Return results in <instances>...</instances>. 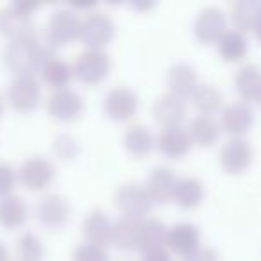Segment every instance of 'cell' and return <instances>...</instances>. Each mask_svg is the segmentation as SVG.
<instances>
[{"instance_id":"cell-1","label":"cell","mask_w":261,"mask_h":261,"mask_svg":"<svg viewBox=\"0 0 261 261\" xmlns=\"http://www.w3.org/2000/svg\"><path fill=\"white\" fill-rule=\"evenodd\" d=\"M48 56L50 54L43 48L36 34H29L9 41L4 50V63L16 75H34V72L41 70Z\"/></svg>"},{"instance_id":"cell-2","label":"cell","mask_w":261,"mask_h":261,"mask_svg":"<svg viewBox=\"0 0 261 261\" xmlns=\"http://www.w3.org/2000/svg\"><path fill=\"white\" fill-rule=\"evenodd\" d=\"M115 202L118 206V210L123 213V217L140 222L145 220L147 215L150 213L154 200L150 199L145 186L129 182V185H123L116 190Z\"/></svg>"},{"instance_id":"cell-3","label":"cell","mask_w":261,"mask_h":261,"mask_svg":"<svg viewBox=\"0 0 261 261\" xmlns=\"http://www.w3.org/2000/svg\"><path fill=\"white\" fill-rule=\"evenodd\" d=\"M109 70H111L109 54L106 50H93V48L81 52L73 65L75 77L88 86L102 83L109 75Z\"/></svg>"},{"instance_id":"cell-4","label":"cell","mask_w":261,"mask_h":261,"mask_svg":"<svg viewBox=\"0 0 261 261\" xmlns=\"http://www.w3.org/2000/svg\"><path fill=\"white\" fill-rule=\"evenodd\" d=\"M115 36V23L106 13H90L81 22L79 40L93 50H104V47Z\"/></svg>"},{"instance_id":"cell-5","label":"cell","mask_w":261,"mask_h":261,"mask_svg":"<svg viewBox=\"0 0 261 261\" xmlns=\"http://www.w3.org/2000/svg\"><path fill=\"white\" fill-rule=\"evenodd\" d=\"M81 22L83 20L77 16L75 11L70 8H61L52 13L50 22H48L47 38L52 47H65L79 38Z\"/></svg>"},{"instance_id":"cell-6","label":"cell","mask_w":261,"mask_h":261,"mask_svg":"<svg viewBox=\"0 0 261 261\" xmlns=\"http://www.w3.org/2000/svg\"><path fill=\"white\" fill-rule=\"evenodd\" d=\"M193 33L195 38L204 45H213L222 40L225 33H227V18L222 9L210 6L204 8L202 11L197 15L195 23H193Z\"/></svg>"},{"instance_id":"cell-7","label":"cell","mask_w":261,"mask_h":261,"mask_svg":"<svg viewBox=\"0 0 261 261\" xmlns=\"http://www.w3.org/2000/svg\"><path fill=\"white\" fill-rule=\"evenodd\" d=\"M56 177V167L48 158L33 156L22 163L18 170V181L27 190L40 192L45 190Z\"/></svg>"},{"instance_id":"cell-8","label":"cell","mask_w":261,"mask_h":261,"mask_svg":"<svg viewBox=\"0 0 261 261\" xmlns=\"http://www.w3.org/2000/svg\"><path fill=\"white\" fill-rule=\"evenodd\" d=\"M8 100L16 111H33L41 100V86L34 75H16L8 88Z\"/></svg>"},{"instance_id":"cell-9","label":"cell","mask_w":261,"mask_h":261,"mask_svg":"<svg viewBox=\"0 0 261 261\" xmlns=\"http://www.w3.org/2000/svg\"><path fill=\"white\" fill-rule=\"evenodd\" d=\"M36 218L43 227L50 231L65 227L70 218V206L59 193H47L36 204Z\"/></svg>"},{"instance_id":"cell-10","label":"cell","mask_w":261,"mask_h":261,"mask_svg":"<svg viewBox=\"0 0 261 261\" xmlns=\"http://www.w3.org/2000/svg\"><path fill=\"white\" fill-rule=\"evenodd\" d=\"M48 115L59 122H73L84 111V102L77 91L72 88H63L50 95L47 102Z\"/></svg>"},{"instance_id":"cell-11","label":"cell","mask_w":261,"mask_h":261,"mask_svg":"<svg viewBox=\"0 0 261 261\" xmlns=\"http://www.w3.org/2000/svg\"><path fill=\"white\" fill-rule=\"evenodd\" d=\"M252 161V147L243 138H231L220 149V167L231 175H238L249 168Z\"/></svg>"},{"instance_id":"cell-12","label":"cell","mask_w":261,"mask_h":261,"mask_svg":"<svg viewBox=\"0 0 261 261\" xmlns=\"http://www.w3.org/2000/svg\"><path fill=\"white\" fill-rule=\"evenodd\" d=\"M192 138H190L188 127L174 125V127H163L161 133L156 136V149L163 156L170 160H181L188 154L192 149Z\"/></svg>"},{"instance_id":"cell-13","label":"cell","mask_w":261,"mask_h":261,"mask_svg":"<svg viewBox=\"0 0 261 261\" xmlns=\"http://www.w3.org/2000/svg\"><path fill=\"white\" fill-rule=\"evenodd\" d=\"M104 109L109 118L116 122L129 120L138 111V95L127 86H116L106 95Z\"/></svg>"},{"instance_id":"cell-14","label":"cell","mask_w":261,"mask_h":261,"mask_svg":"<svg viewBox=\"0 0 261 261\" xmlns=\"http://www.w3.org/2000/svg\"><path fill=\"white\" fill-rule=\"evenodd\" d=\"M254 123V111L247 102H232L224 108L220 118L222 130L229 133L232 138H242Z\"/></svg>"},{"instance_id":"cell-15","label":"cell","mask_w":261,"mask_h":261,"mask_svg":"<svg viewBox=\"0 0 261 261\" xmlns=\"http://www.w3.org/2000/svg\"><path fill=\"white\" fill-rule=\"evenodd\" d=\"M167 247L172 252L186 257L197 249H200V231L195 224L179 222L174 227L168 229Z\"/></svg>"},{"instance_id":"cell-16","label":"cell","mask_w":261,"mask_h":261,"mask_svg":"<svg viewBox=\"0 0 261 261\" xmlns=\"http://www.w3.org/2000/svg\"><path fill=\"white\" fill-rule=\"evenodd\" d=\"M167 84L172 95L181 98L192 97L195 88L199 86V75L197 70L190 63H174L167 72Z\"/></svg>"},{"instance_id":"cell-17","label":"cell","mask_w":261,"mask_h":261,"mask_svg":"<svg viewBox=\"0 0 261 261\" xmlns=\"http://www.w3.org/2000/svg\"><path fill=\"white\" fill-rule=\"evenodd\" d=\"M152 115L158 123L163 127L181 125L182 120L186 118V102L185 98L172 95L170 91L156 98L152 106Z\"/></svg>"},{"instance_id":"cell-18","label":"cell","mask_w":261,"mask_h":261,"mask_svg":"<svg viewBox=\"0 0 261 261\" xmlns=\"http://www.w3.org/2000/svg\"><path fill=\"white\" fill-rule=\"evenodd\" d=\"M177 181L179 179L175 177L172 168L158 167L150 172L145 188L154 202L165 204L170 199H174V192H175V186H177Z\"/></svg>"},{"instance_id":"cell-19","label":"cell","mask_w":261,"mask_h":261,"mask_svg":"<svg viewBox=\"0 0 261 261\" xmlns=\"http://www.w3.org/2000/svg\"><path fill=\"white\" fill-rule=\"evenodd\" d=\"M168 227L158 218H145L140 222L138 229V250L143 254L161 250L167 247Z\"/></svg>"},{"instance_id":"cell-20","label":"cell","mask_w":261,"mask_h":261,"mask_svg":"<svg viewBox=\"0 0 261 261\" xmlns=\"http://www.w3.org/2000/svg\"><path fill=\"white\" fill-rule=\"evenodd\" d=\"M0 34L9 38V41L18 40V38L34 34L33 20L15 9V6H6L0 9Z\"/></svg>"},{"instance_id":"cell-21","label":"cell","mask_w":261,"mask_h":261,"mask_svg":"<svg viewBox=\"0 0 261 261\" xmlns=\"http://www.w3.org/2000/svg\"><path fill=\"white\" fill-rule=\"evenodd\" d=\"M83 232L86 236L88 243H95V245L106 247L111 243L113 236V222L109 217L100 210H93L86 215L83 222Z\"/></svg>"},{"instance_id":"cell-22","label":"cell","mask_w":261,"mask_h":261,"mask_svg":"<svg viewBox=\"0 0 261 261\" xmlns=\"http://www.w3.org/2000/svg\"><path fill=\"white\" fill-rule=\"evenodd\" d=\"M41 79L45 84H48L50 88H54L56 91L63 90L70 84V81L73 79V65H70L68 61L58 58V56H48L45 59L43 66L40 70Z\"/></svg>"},{"instance_id":"cell-23","label":"cell","mask_w":261,"mask_h":261,"mask_svg":"<svg viewBox=\"0 0 261 261\" xmlns=\"http://www.w3.org/2000/svg\"><path fill=\"white\" fill-rule=\"evenodd\" d=\"M234 88L238 91L242 102L257 100L261 93V68L257 65H243L234 75Z\"/></svg>"},{"instance_id":"cell-24","label":"cell","mask_w":261,"mask_h":261,"mask_svg":"<svg viewBox=\"0 0 261 261\" xmlns=\"http://www.w3.org/2000/svg\"><path fill=\"white\" fill-rule=\"evenodd\" d=\"M188 133H190V138H192V143H195V145H199V147H211L220 138L222 125L213 116L197 115L195 118L190 122Z\"/></svg>"},{"instance_id":"cell-25","label":"cell","mask_w":261,"mask_h":261,"mask_svg":"<svg viewBox=\"0 0 261 261\" xmlns=\"http://www.w3.org/2000/svg\"><path fill=\"white\" fill-rule=\"evenodd\" d=\"M231 22L234 31L245 34L256 31L261 22V2L259 0H238L231 9Z\"/></svg>"},{"instance_id":"cell-26","label":"cell","mask_w":261,"mask_h":261,"mask_svg":"<svg viewBox=\"0 0 261 261\" xmlns=\"http://www.w3.org/2000/svg\"><path fill=\"white\" fill-rule=\"evenodd\" d=\"M123 145L127 152L135 158H147L156 147V138H154L152 130L145 125H130L123 135Z\"/></svg>"},{"instance_id":"cell-27","label":"cell","mask_w":261,"mask_h":261,"mask_svg":"<svg viewBox=\"0 0 261 261\" xmlns=\"http://www.w3.org/2000/svg\"><path fill=\"white\" fill-rule=\"evenodd\" d=\"M192 104L200 115L213 116L224 106V93L211 83H200L192 93Z\"/></svg>"},{"instance_id":"cell-28","label":"cell","mask_w":261,"mask_h":261,"mask_svg":"<svg viewBox=\"0 0 261 261\" xmlns=\"http://www.w3.org/2000/svg\"><path fill=\"white\" fill-rule=\"evenodd\" d=\"M27 220V206L22 197L8 195L0 200V225L6 229H18Z\"/></svg>"},{"instance_id":"cell-29","label":"cell","mask_w":261,"mask_h":261,"mask_svg":"<svg viewBox=\"0 0 261 261\" xmlns=\"http://www.w3.org/2000/svg\"><path fill=\"white\" fill-rule=\"evenodd\" d=\"M217 48L225 63H238L247 56L249 43H247L245 34L238 33V31H227L217 43Z\"/></svg>"},{"instance_id":"cell-30","label":"cell","mask_w":261,"mask_h":261,"mask_svg":"<svg viewBox=\"0 0 261 261\" xmlns=\"http://www.w3.org/2000/svg\"><path fill=\"white\" fill-rule=\"evenodd\" d=\"M138 229L140 222L130 220V218H120L113 222V236L111 245L120 250H133L138 249Z\"/></svg>"},{"instance_id":"cell-31","label":"cell","mask_w":261,"mask_h":261,"mask_svg":"<svg viewBox=\"0 0 261 261\" xmlns=\"http://www.w3.org/2000/svg\"><path fill=\"white\" fill-rule=\"evenodd\" d=\"M204 199V186L197 177H182L177 181L174 192V200L177 206L185 210H193L197 207Z\"/></svg>"},{"instance_id":"cell-32","label":"cell","mask_w":261,"mask_h":261,"mask_svg":"<svg viewBox=\"0 0 261 261\" xmlns=\"http://www.w3.org/2000/svg\"><path fill=\"white\" fill-rule=\"evenodd\" d=\"M20 261H41L45 256V245L34 232H23L18 238Z\"/></svg>"},{"instance_id":"cell-33","label":"cell","mask_w":261,"mask_h":261,"mask_svg":"<svg viewBox=\"0 0 261 261\" xmlns=\"http://www.w3.org/2000/svg\"><path fill=\"white\" fill-rule=\"evenodd\" d=\"M73 261H109V254L106 247L95 245V243H81L73 249Z\"/></svg>"},{"instance_id":"cell-34","label":"cell","mask_w":261,"mask_h":261,"mask_svg":"<svg viewBox=\"0 0 261 261\" xmlns=\"http://www.w3.org/2000/svg\"><path fill=\"white\" fill-rule=\"evenodd\" d=\"M16 182H18V172L9 163H0V197L4 199L8 195H13Z\"/></svg>"},{"instance_id":"cell-35","label":"cell","mask_w":261,"mask_h":261,"mask_svg":"<svg viewBox=\"0 0 261 261\" xmlns=\"http://www.w3.org/2000/svg\"><path fill=\"white\" fill-rule=\"evenodd\" d=\"M54 150L63 160H70L77 154V145L70 136H61L58 142H54Z\"/></svg>"},{"instance_id":"cell-36","label":"cell","mask_w":261,"mask_h":261,"mask_svg":"<svg viewBox=\"0 0 261 261\" xmlns=\"http://www.w3.org/2000/svg\"><path fill=\"white\" fill-rule=\"evenodd\" d=\"M182 261H218V254L210 247H200L190 256L182 257Z\"/></svg>"},{"instance_id":"cell-37","label":"cell","mask_w":261,"mask_h":261,"mask_svg":"<svg viewBox=\"0 0 261 261\" xmlns=\"http://www.w3.org/2000/svg\"><path fill=\"white\" fill-rule=\"evenodd\" d=\"M13 6H15V9H18L22 15L31 16V18H33V13L40 8V4H38V2H33V0H20V2H15Z\"/></svg>"},{"instance_id":"cell-38","label":"cell","mask_w":261,"mask_h":261,"mask_svg":"<svg viewBox=\"0 0 261 261\" xmlns=\"http://www.w3.org/2000/svg\"><path fill=\"white\" fill-rule=\"evenodd\" d=\"M142 261H172V257H170V254H168L167 250L161 249V250H154V252L143 254Z\"/></svg>"},{"instance_id":"cell-39","label":"cell","mask_w":261,"mask_h":261,"mask_svg":"<svg viewBox=\"0 0 261 261\" xmlns=\"http://www.w3.org/2000/svg\"><path fill=\"white\" fill-rule=\"evenodd\" d=\"M0 261H9V252H8V247H6L2 242H0Z\"/></svg>"},{"instance_id":"cell-40","label":"cell","mask_w":261,"mask_h":261,"mask_svg":"<svg viewBox=\"0 0 261 261\" xmlns=\"http://www.w3.org/2000/svg\"><path fill=\"white\" fill-rule=\"evenodd\" d=\"M254 33H256V38L259 40V43H261V22L257 23V27H256V31H254Z\"/></svg>"},{"instance_id":"cell-41","label":"cell","mask_w":261,"mask_h":261,"mask_svg":"<svg viewBox=\"0 0 261 261\" xmlns=\"http://www.w3.org/2000/svg\"><path fill=\"white\" fill-rule=\"evenodd\" d=\"M2 109H4V106H2V98H0V116H2Z\"/></svg>"},{"instance_id":"cell-42","label":"cell","mask_w":261,"mask_h":261,"mask_svg":"<svg viewBox=\"0 0 261 261\" xmlns=\"http://www.w3.org/2000/svg\"><path fill=\"white\" fill-rule=\"evenodd\" d=\"M257 102H259V104H261V93H259V98H257Z\"/></svg>"}]
</instances>
